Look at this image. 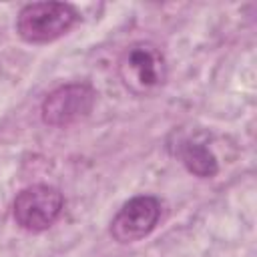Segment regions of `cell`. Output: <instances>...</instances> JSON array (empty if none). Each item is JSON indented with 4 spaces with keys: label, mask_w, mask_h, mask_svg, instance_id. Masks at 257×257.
Listing matches in <instances>:
<instances>
[{
    "label": "cell",
    "mask_w": 257,
    "mask_h": 257,
    "mask_svg": "<svg viewBox=\"0 0 257 257\" xmlns=\"http://www.w3.org/2000/svg\"><path fill=\"white\" fill-rule=\"evenodd\" d=\"M78 18V10L68 2H32L18 12L16 32L30 44H44L66 34Z\"/></svg>",
    "instance_id": "cell-2"
},
{
    "label": "cell",
    "mask_w": 257,
    "mask_h": 257,
    "mask_svg": "<svg viewBox=\"0 0 257 257\" xmlns=\"http://www.w3.org/2000/svg\"><path fill=\"white\" fill-rule=\"evenodd\" d=\"M64 209V197L62 193L52 185H30L22 189L14 203H12V215L18 227L30 233L46 231L56 223Z\"/></svg>",
    "instance_id": "cell-3"
},
{
    "label": "cell",
    "mask_w": 257,
    "mask_h": 257,
    "mask_svg": "<svg viewBox=\"0 0 257 257\" xmlns=\"http://www.w3.org/2000/svg\"><path fill=\"white\" fill-rule=\"evenodd\" d=\"M179 159L193 175L201 179H211L219 171L213 151L207 145L197 143V141H183L179 145Z\"/></svg>",
    "instance_id": "cell-6"
},
{
    "label": "cell",
    "mask_w": 257,
    "mask_h": 257,
    "mask_svg": "<svg viewBox=\"0 0 257 257\" xmlns=\"http://www.w3.org/2000/svg\"><path fill=\"white\" fill-rule=\"evenodd\" d=\"M161 219V203L157 197L139 195L128 199L110 221V237L116 243H137L145 239Z\"/></svg>",
    "instance_id": "cell-5"
},
{
    "label": "cell",
    "mask_w": 257,
    "mask_h": 257,
    "mask_svg": "<svg viewBox=\"0 0 257 257\" xmlns=\"http://www.w3.org/2000/svg\"><path fill=\"white\" fill-rule=\"evenodd\" d=\"M96 92L86 82H68L54 88L40 106L44 124L48 126H70L86 118L94 106Z\"/></svg>",
    "instance_id": "cell-4"
},
{
    "label": "cell",
    "mask_w": 257,
    "mask_h": 257,
    "mask_svg": "<svg viewBox=\"0 0 257 257\" xmlns=\"http://www.w3.org/2000/svg\"><path fill=\"white\" fill-rule=\"evenodd\" d=\"M118 74L122 84L137 96L157 92L167 80V62L159 46L153 42H133L118 58Z\"/></svg>",
    "instance_id": "cell-1"
}]
</instances>
